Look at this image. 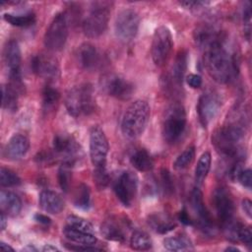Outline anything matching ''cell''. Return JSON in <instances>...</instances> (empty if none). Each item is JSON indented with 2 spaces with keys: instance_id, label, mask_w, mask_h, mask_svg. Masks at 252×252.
I'll list each match as a JSON object with an SVG mask.
<instances>
[{
  "instance_id": "6da1fadb",
  "label": "cell",
  "mask_w": 252,
  "mask_h": 252,
  "mask_svg": "<svg viewBox=\"0 0 252 252\" xmlns=\"http://www.w3.org/2000/svg\"><path fill=\"white\" fill-rule=\"evenodd\" d=\"M204 61L209 75L220 84L230 82L238 72L237 55L226 47L223 37L204 49Z\"/></svg>"
},
{
  "instance_id": "7a4b0ae2",
  "label": "cell",
  "mask_w": 252,
  "mask_h": 252,
  "mask_svg": "<svg viewBox=\"0 0 252 252\" xmlns=\"http://www.w3.org/2000/svg\"><path fill=\"white\" fill-rule=\"evenodd\" d=\"M150 113L151 108L145 100L138 99L132 102L122 117L121 130L123 135L129 139L140 137L147 127Z\"/></svg>"
},
{
  "instance_id": "3957f363",
  "label": "cell",
  "mask_w": 252,
  "mask_h": 252,
  "mask_svg": "<svg viewBox=\"0 0 252 252\" xmlns=\"http://www.w3.org/2000/svg\"><path fill=\"white\" fill-rule=\"evenodd\" d=\"M65 105L67 111L73 117L89 115L94 110L95 101L94 91L90 84H84L72 88L66 95Z\"/></svg>"
},
{
  "instance_id": "277c9868",
  "label": "cell",
  "mask_w": 252,
  "mask_h": 252,
  "mask_svg": "<svg viewBox=\"0 0 252 252\" xmlns=\"http://www.w3.org/2000/svg\"><path fill=\"white\" fill-rule=\"evenodd\" d=\"M109 2H95L83 22V32L91 38L100 36L106 30L110 16Z\"/></svg>"
},
{
  "instance_id": "5b68a950",
  "label": "cell",
  "mask_w": 252,
  "mask_h": 252,
  "mask_svg": "<svg viewBox=\"0 0 252 252\" xmlns=\"http://www.w3.org/2000/svg\"><path fill=\"white\" fill-rule=\"evenodd\" d=\"M186 127V113L184 107L179 103L170 105L166 111L162 123V136L166 143H176Z\"/></svg>"
},
{
  "instance_id": "8992f818",
  "label": "cell",
  "mask_w": 252,
  "mask_h": 252,
  "mask_svg": "<svg viewBox=\"0 0 252 252\" xmlns=\"http://www.w3.org/2000/svg\"><path fill=\"white\" fill-rule=\"evenodd\" d=\"M68 37V21L66 15L58 13L54 16L44 34V45L50 51H60Z\"/></svg>"
},
{
  "instance_id": "52a82bcc",
  "label": "cell",
  "mask_w": 252,
  "mask_h": 252,
  "mask_svg": "<svg viewBox=\"0 0 252 252\" xmlns=\"http://www.w3.org/2000/svg\"><path fill=\"white\" fill-rule=\"evenodd\" d=\"M172 49V36L170 31L164 27H158L153 36L151 54L156 66H163L168 60Z\"/></svg>"
},
{
  "instance_id": "ba28073f",
  "label": "cell",
  "mask_w": 252,
  "mask_h": 252,
  "mask_svg": "<svg viewBox=\"0 0 252 252\" xmlns=\"http://www.w3.org/2000/svg\"><path fill=\"white\" fill-rule=\"evenodd\" d=\"M53 151L59 156L62 164L73 166L82 156V150L77 141L70 135L57 134L53 139Z\"/></svg>"
},
{
  "instance_id": "9c48e42d",
  "label": "cell",
  "mask_w": 252,
  "mask_h": 252,
  "mask_svg": "<svg viewBox=\"0 0 252 252\" xmlns=\"http://www.w3.org/2000/svg\"><path fill=\"white\" fill-rule=\"evenodd\" d=\"M140 17L135 10L132 9H124L118 13L114 31L116 37L124 42H128L132 40L139 30Z\"/></svg>"
},
{
  "instance_id": "30bf717a",
  "label": "cell",
  "mask_w": 252,
  "mask_h": 252,
  "mask_svg": "<svg viewBox=\"0 0 252 252\" xmlns=\"http://www.w3.org/2000/svg\"><path fill=\"white\" fill-rule=\"evenodd\" d=\"M108 141L103 130L95 125L90 131V158L94 167H104L108 154Z\"/></svg>"
},
{
  "instance_id": "8fae6325",
  "label": "cell",
  "mask_w": 252,
  "mask_h": 252,
  "mask_svg": "<svg viewBox=\"0 0 252 252\" xmlns=\"http://www.w3.org/2000/svg\"><path fill=\"white\" fill-rule=\"evenodd\" d=\"M221 107L220 95L214 91L204 93L198 100L197 112L201 124L208 126L218 115Z\"/></svg>"
},
{
  "instance_id": "7c38bea8",
  "label": "cell",
  "mask_w": 252,
  "mask_h": 252,
  "mask_svg": "<svg viewBox=\"0 0 252 252\" xmlns=\"http://www.w3.org/2000/svg\"><path fill=\"white\" fill-rule=\"evenodd\" d=\"M138 178L132 171H124L114 184V192L124 207H130L136 197Z\"/></svg>"
},
{
  "instance_id": "4fadbf2b",
  "label": "cell",
  "mask_w": 252,
  "mask_h": 252,
  "mask_svg": "<svg viewBox=\"0 0 252 252\" xmlns=\"http://www.w3.org/2000/svg\"><path fill=\"white\" fill-rule=\"evenodd\" d=\"M32 69L38 77L51 81L59 78L60 68L57 59L49 54L40 53L32 60Z\"/></svg>"
},
{
  "instance_id": "5bb4252c",
  "label": "cell",
  "mask_w": 252,
  "mask_h": 252,
  "mask_svg": "<svg viewBox=\"0 0 252 252\" xmlns=\"http://www.w3.org/2000/svg\"><path fill=\"white\" fill-rule=\"evenodd\" d=\"M103 88L109 95L121 100L131 98L135 92L134 85L119 75L106 76L103 79Z\"/></svg>"
},
{
  "instance_id": "9a60e30c",
  "label": "cell",
  "mask_w": 252,
  "mask_h": 252,
  "mask_svg": "<svg viewBox=\"0 0 252 252\" xmlns=\"http://www.w3.org/2000/svg\"><path fill=\"white\" fill-rule=\"evenodd\" d=\"M213 203L221 225L231 221L234 214V203L229 192L223 188H217L213 195Z\"/></svg>"
},
{
  "instance_id": "2e32d148",
  "label": "cell",
  "mask_w": 252,
  "mask_h": 252,
  "mask_svg": "<svg viewBox=\"0 0 252 252\" xmlns=\"http://www.w3.org/2000/svg\"><path fill=\"white\" fill-rule=\"evenodd\" d=\"M76 59L78 65L87 71L97 69L101 62L100 53L94 45L89 42H84L77 48Z\"/></svg>"
},
{
  "instance_id": "e0dca14e",
  "label": "cell",
  "mask_w": 252,
  "mask_h": 252,
  "mask_svg": "<svg viewBox=\"0 0 252 252\" xmlns=\"http://www.w3.org/2000/svg\"><path fill=\"white\" fill-rule=\"evenodd\" d=\"M190 203L193 208V211L197 215L199 219V223L201 227L205 230H211L212 229V219L211 216L204 204L203 200V194L198 188H194V190L191 192L190 197Z\"/></svg>"
},
{
  "instance_id": "ac0fdd59",
  "label": "cell",
  "mask_w": 252,
  "mask_h": 252,
  "mask_svg": "<svg viewBox=\"0 0 252 252\" xmlns=\"http://www.w3.org/2000/svg\"><path fill=\"white\" fill-rule=\"evenodd\" d=\"M222 38L220 31L210 25H201L194 31V40L197 45L206 49L216 41Z\"/></svg>"
},
{
  "instance_id": "d6986e66",
  "label": "cell",
  "mask_w": 252,
  "mask_h": 252,
  "mask_svg": "<svg viewBox=\"0 0 252 252\" xmlns=\"http://www.w3.org/2000/svg\"><path fill=\"white\" fill-rule=\"evenodd\" d=\"M30 149V141L23 134H15L9 140L5 148V155L10 159H19L23 158Z\"/></svg>"
},
{
  "instance_id": "ffe728a7",
  "label": "cell",
  "mask_w": 252,
  "mask_h": 252,
  "mask_svg": "<svg viewBox=\"0 0 252 252\" xmlns=\"http://www.w3.org/2000/svg\"><path fill=\"white\" fill-rule=\"evenodd\" d=\"M187 68V53L185 50H180L174 60V63L171 68V75L169 78L164 79L166 82L167 86L169 87L175 86V87H181L182 86V81L185 75V71Z\"/></svg>"
},
{
  "instance_id": "44dd1931",
  "label": "cell",
  "mask_w": 252,
  "mask_h": 252,
  "mask_svg": "<svg viewBox=\"0 0 252 252\" xmlns=\"http://www.w3.org/2000/svg\"><path fill=\"white\" fill-rule=\"evenodd\" d=\"M39 206L40 208L49 214H59L64 209V201L61 196L51 190H43L39 194Z\"/></svg>"
},
{
  "instance_id": "7402d4cb",
  "label": "cell",
  "mask_w": 252,
  "mask_h": 252,
  "mask_svg": "<svg viewBox=\"0 0 252 252\" xmlns=\"http://www.w3.org/2000/svg\"><path fill=\"white\" fill-rule=\"evenodd\" d=\"M0 207L1 211L7 216L15 217L22 210V201L20 197L11 191L1 190L0 192Z\"/></svg>"
},
{
  "instance_id": "603a6c76",
  "label": "cell",
  "mask_w": 252,
  "mask_h": 252,
  "mask_svg": "<svg viewBox=\"0 0 252 252\" xmlns=\"http://www.w3.org/2000/svg\"><path fill=\"white\" fill-rule=\"evenodd\" d=\"M148 223L153 230L160 234L167 233L176 226V223L170 219V217L162 213H155L149 216Z\"/></svg>"
},
{
  "instance_id": "cb8c5ba5",
  "label": "cell",
  "mask_w": 252,
  "mask_h": 252,
  "mask_svg": "<svg viewBox=\"0 0 252 252\" xmlns=\"http://www.w3.org/2000/svg\"><path fill=\"white\" fill-rule=\"evenodd\" d=\"M66 238L81 245H94L96 242V237L92 232H86L75 229L66 225L63 229Z\"/></svg>"
},
{
  "instance_id": "d4e9b609",
  "label": "cell",
  "mask_w": 252,
  "mask_h": 252,
  "mask_svg": "<svg viewBox=\"0 0 252 252\" xmlns=\"http://www.w3.org/2000/svg\"><path fill=\"white\" fill-rule=\"evenodd\" d=\"M130 161L134 168L142 172L150 171L154 166V160L152 157L144 149H139L134 152L130 158Z\"/></svg>"
},
{
  "instance_id": "484cf974",
  "label": "cell",
  "mask_w": 252,
  "mask_h": 252,
  "mask_svg": "<svg viewBox=\"0 0 252 252\" xmlns=\"http://www.w3.org/2000/svg\"><path fill=\"white\" fill-rule=\"evenodd\" d=\"M100 232L102 236L108 240L122 242L125 238L121 226L114 220H106L100 225Z\"/></svg>"
},
{
  "instance_id": "4316f807",
  "label": "cell",
  "mask_w": 252,
  "mask_h": 252,
  "mask_svg": "<svg viewBox=\"0 0 252 252\" xmlns=\"http://www.w3.org/2000/svg\"><path fill=\"white\" fill-rule=\"evenodd\" d=\"M20 94L9 84L2 86V106L10 112L18 109V97Z\"/></svg>"
},
{
  "instance_id": "83f0119b",
  "label": "cell",
  "mask_w": 252,
  "mask_h": 252,
  "mask_svg": "<svg viewBox=\"0 0 252 252\" xmlns=\"http://www.w3.org/2000/svg\"><path fill=\"white\" fill-rule=\"evenodd\" d=\"M163 246L169 251H189L193 250L192 242L185 235H176L166 237L163 240Z\"/></svg>"
},
{
  "instance_id": "f1b7e54d",
  "label": "cell",
  "mask_w": 252,
  "mask_h": 252,
  "mask_svg": "<svg viewBox=\"0 0 252 252\" xmlns=\"http://www.w3.org/2000/svg\"><path fill=\"white\" fill-rule=\"evenodd\" d=\"M211 162H212V158H211V154L209 152H205L202 154V156L200 157L198 162H197V165H196V168H195V182L197 185H201L209 171H210V168H211Z\"/></svg>"
},
{
  "instance_id": "f546056e",
  "label": "cell",
  "mask_w": 252,
  "mask_h": 252,
  "mask_svg": "<svg viewBox=\"0 0 252 252\" xmlns=\"http://www.w3.org/2000/svg\"><path fill=\"white\" fill-rule=\"evenodd\" d=\"M153 242L149 234L143 230H135L130 237V246L134 250L145 251L152 248Z\"/></svg>"
},
{
  "instance_id": "4dcf8cb0",
  "label": "cell",
  "mask_w": 252,
  "mask_h": 252,
  "mask_svg": "<svg viewBox=\"0 0 252 252\" xmlns=\"http://www.w3.org/2000/svg\"><path fill=\"white\" fill-rule=\"evenodd\" d=\"M3 19L12 26L26 28L32 26L35 22V15L33 13H28L24 15H13V14H4Z\"/></svg>"
},
{
  "instance_id": "1f68e13d",
  "label": "cell",
  "mask_w": 252,
  "mask_h": 252,
  "mask_svg": "<svg viewBox=\"0 0 252 252\" xmlns=\"http://www.w3.org/2000/svg\"><path fill=\"white\" fill-rule=\"evenodd\" d=\"M60 98V94L59 92L50 87V86H45L44 89L42 90V105L43 109L45 111H52L58 104Z\"/></svg>"
},
{
  "instance_id": "d6a6232c",
  "label": "cell",
  "mask_w": 252,
  "mask_h": 252,
  "mask_svg": "<svg viewBox=\"0 0 252 252\" xmlns=\"http://www.w3.org/2000/svg\"><path fill=\"white\" fill-rule=\"evenodd\" d=\"M74 204L77 208L83 210L89 209L91 205V192L88 185L81 183L77 187L74 195Z\"/></svg>"
},
{
  "instance_id": "836d02e7",
  "label": "cell",
  "mask_w": 252,
  "mask_h": 252,
  "mask_svg": "<svg viewBox=\"0 0 252 252\" xmlns=\"http://www.w3.org/2000/svg\"><path fill=\"white\" fill-rule=\"evenodd\" d=\"M195 158V148L194 147H188L186 148L175 159L173 166L176 170H182L188 167Z\"/></svg>"
},
{
  "instance_id": "e575fe53",
  "label": "cell",
  "mask_w": 252,
  "mask_h": 252,
  "mask_svg": "<svg viewBox=\"0 0 252 252\" xmlns=\"http://www.w3.org/2000/svg\"><path fill=\"white\" fill-rule=\"evenodd\" d=\"M21 183V179L16 172L4 166L0 169V185L2 187H13Z\"/></svg>"
},
{
  "instance_id": "d590c367",
  "label": "cell",
  "mask_w": 252,
  "mask_h": 252,
  "mask_svg": "<svg viewBox=\"0 0 252 252\" xmlns=\"http://www.w3.org/2000/svg\"><path fill=\"white\" fill-rule=\"evenodd\" d=\"M67 225L70 227H73L75 229L78 230H82V231H86V232H92L93 233V225L90 221H88L87 220L75 216V215H71L67 218Z\"/></svg>"
},
{
  "instance_id": "8d00e7d4",
  "label": "cell",
  "mask_w": 252,
  "mask_h": 252,
  "mask_svg": "<svg viewBox=\"0 0 252 252\" xmlns=\"http://www.w3.org/2000/svg\"><path fill=\"white\" fill-rule=\"evenodd\" d=\"M70 168H71V166L62 164L58 170V182H59L61 189L64 192H68L70 189L71 179H72V174H71Z\"/></svg>"
},
{
  "instance_id": "74e56055",
  "label": "cell",
  "mask_w": 252,
  "mask_h": 252,
  "mask_svg": "<svg viewBox=\"0 0 252 252\" xmlns=\"http://www.w3.org/2000/svg\"><path fill=\"white\" fill-rule=\"evenodd\" d=\"M235 241H240L244 243L247 246H251L252 243V231L251 228L241 222H239L237 231H236V236H235Z\"/></svg>"
},
{
  "instance_id": "f35d334b",
  "label": "cell",
  "mask_w": 252,
  "mask_h": 252,
  "mask_svg": "<svg viewBox=\"0 0 252 252\" xmlns=\"http://www.w3.org/2000/svg\"><path fill=\"white\" fill-rule=\"evenodd\" d=\"M94 181L95 183V186L98 189H104L108 182H109V177L106 172L105 166L104 167H94Z\"/></svg>"
},
{
  "instance_id": "ab89813d",
  "label": "cell",
  "mask_w": 252,
  "mask_h": 252,
  "mask_svg": "<svg viewBox=\"0 0 252 252\" xmlns=\"http://www.w3.org/2000/svg\"><path fill=\"white\" fill-rule=\"evenodd\" d=\"M160 187L162 189V191L164 192V194L166 195H170L173 192V181L171 178V175L169 173V171L165 168H162L160 170Z\"/></svg>"
},
{
  "instance_id": "60d3db41",
  "label": "cell",
  "mask_w": 252,
  "mask_h": 252,
  "mask_svg": "<svg viewBox=\"0 0 252 252\" xmlns=\"http://www.w3.org/2000/svg\"><path fill=\"white\" fill-rule=\"evenodd\" d=\"M236 180H238L244 187L250 189L251 188V183H252V171L251 169H242L238 175Z\"/></svg>"
},
{
  "instance_id": "b9f144b4",
  "label": "cell",
  "mask_w": 252,
  "mask_h": 252,
  "mask_svg": "<svg viewBox=\"0 0 252 252\" xmlns=\"http://www.w3.org/2000/svg\"><path fill=\"white\" fill-rule=\"evenodd\" d=\"M55 158L56 157H54L53 154H51L49 152H41L35 157V159L40 164H48L49 165L54 162Z\"/></svg>"
},
{
  "instance_id": "7bdbcfd3",
  "label": "cell",
  "mask_w": 252,
  "mask_h": 252,
  "mask_svg": "<svg viewBox=\"0 0 252 252\" xmlns=\"http://www.w3.org/2000/svg\"><path fill=\"white\" fill-rule=\"evenodd\" d=\"M186 82L192 89H198L202 86V78L197 74H189L186 77Z\"/></svg>"
},
{
  "instance_id": "ee69618b",
  "label": "cell",
  "mask_w": 252,
  "mask_h": 252,
  "mask_svg": "<svg viewBox=\"0 0 252 252\" xmlns=\"http://www.w3.org/2000/svg\"><path fill=\"white\" fill-rule=\"evenodd\" d=\"M179 4L187 9H199L202 8L206 5L209 4V2H204V1H180Z\"/></svg>"
},
{
  "instance_id": "f6af8a7d",
  "label": "cell",
  "mask_w": 252,
  "mask_h": 252,
  "mask_svg": "<svg viewBox=\"0 0 252 252\" xmlns=\"http://www.w3.org/2000/svg\"><path fill=\"white\" fill-rule=\"evenodd\" d=\"M66 247L69 250H75V251H95V250H100L99 248H95V247H92V245H82L81 244H77V246L75 245H66Z\"/></svg>"
},
{
  "instance_id": "bcb514c9",
  "label": "cell",
  "mask_w": 252,
  "mask_h": 252,
  "mask_svg": "<svg viewBox=\"0 0 252 252\" xmlns=\"http://www.w3.org/2000/svg\"><path fill=\"white\" fill-rule=\"evenodd\" d=\"M242 209L248 218L252 217V203L249 199H244L242 201Z\"/></svg>"
},
{
  "instance_id": "7dc6e473",
  "label": "cell",
  "mask_w": 252,
  "mask_h": 252,
  "mask_svg": "<svg viewBox=\"0 0 252 252\" xmlns=\"http://www.w3.org/2000/svg\"><path fill=\"white\" fill-rule=\"evenodd\" d=\"M178 218H179V220H180L182 223H184V224H186V225L192 224V220H191V219H190L188 213H187L185 210H182V211L179 213Z\"/></svg>"
},
{
  "instance_id": "c3c4849f",
  "label": "cell",
  "mask_w": 252,
  "mask_h": 252,
  "mask_svg": "<svg viewBox=\"0 0 252 252\" xmlns=\"http://www.w3.org/2000/svg\"><path fill=\"white\" fill-rule=\"evenodd\" d=\"M34 220L37 221V222H39V223H42V224H50V222H51V220L47 217V216H45V215H42V214H36L35 216H34Z\"/></svg>"
},
{
  "instance_id": "681fc988",
  "label": "cell",
  "mask_w": 252,
  "mask_h": 252,
  "mask_svg": "<svg viewBox=\"0 0 252 252\" xmlns=\"http://www.w3.org/2000/svg\"><path fill=\"white\" fill-rule=\"evenodd\" d=\"M6 225H7L6 214L1 211V214H0V227H1V230H4L6 228Z\"/></svg>"
},
{
  "instance_id": "f907efd6",
  "label": "cell",
  "mask_w": 252,
  "mask_h": 252,
  "mask_svg": "<svg viewBox=\"0 0 252 252\" xmlns=\"http://www.w3.org/2000/svg\"><path fill=\"white\" fill-rule=\"evenodd\" d=\"M0 247H1L2 250H5V251H14V248H13V247H11L10 245H8L7 243H5V242H3V241H1Z\"/></svg>"
},
{
  "instance_id": "816d5d0a",
  "label": "cell",
  "mask_w": 252,
  "mask_h": 252,
  "mask_svg": "<svg viewBox=\"0 0 252 252\" xmlns=\"http://www.w3.org/2000/svg\"><path fill=\"white\" fill-rule=\"evenodd\" d=\"M42 251H47V252H49V251H58V249L55 246H52L50 244H46L42 247Z\"/></svg>"
},
{
  "instance_id": "f5cc1de1",
  "label": "cell",
  "mask_w": 252,
  "mask_h": 252,
  "mask_svg": "<svg viewBox=\"0 0 252 252\" xmlns=\"http://www.w3.org/2000/svg\"><path fill=\"white\" fill-rule=\"evenodd\" d=\"M225 251H237V252H239V249L236 248V247H227V248H225Z\"/></svg>"
},
{
  "instance_id": "db71d44e",
  "label": "cell",
  "mask_w": 252,
  "mask_h": 252,
  "mask_svg": "<svg viewBox=\"0 0 252 252\" xmlns=\"http://www.w3.org/2000/svg\"><path fill=\"white\" fill-rule=\"evenodd\" d=\"M24 250H29V251H36V248H34V247H32V246H27L26 248H24Z\"/></svg>"
}]
</instances>
